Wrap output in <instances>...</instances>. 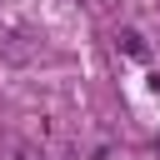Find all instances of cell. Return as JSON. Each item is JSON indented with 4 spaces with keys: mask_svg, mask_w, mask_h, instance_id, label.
I'll return each mask as SVG.
<instances>
[{
    "mask_svg": "<svg viewBox=\"0 0 160 160\" xmlns=\"http://www.w3.org/2000/svg\"><path fill=\"white\" fill-rule=\"evenodd\" d=\"M115 40H120V50H125V55H130V60H145V40H140V35H135V30H120V35H115Z\"/></svg>",
    "mask_w": 160,
    "mask_h": 160,
    "instance_id": "1",
    "label": "cell"
},
{
    "mask_svg": "<svg viewBox=\"0 0 160 160\" xmlns=\"http://www.w3.org/2000/svg\"><path fill=\"white\" fill-rule=\"evenodd\" d=\"M10 160H40V155H35V150H25V145H20V150H15V155H10Z\"/></svg>",
    "mask_w": 160,
    "mask_h": 160,
    "instance_id": "2",
    "label": "cell"
}]
</instances>
